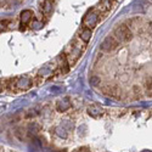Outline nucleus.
<instances>
[{
    "instance_id": "obj_1",
    "label": "nucleus",
    "mask_w": 152,
    "mask_h": 152,
    "mask_svg": "<svg viewBox=\"0 0 152 152\" xmlns=\"http://www.w3.org/2000/svg\"><path fill=\"white\" fill-rule=\"evenodd\" d=\"M132 32L130 29L125 26V24H122V26L117 27L116 31H115V35H113V38L118 42V43H125V42H129L132 39Z\"/></svg>"
},
{
    "instance_id": "obj_2",
    "label": "nucleus",
    "mask_w": 152,
    "mask_h": 152,
    "mask_svg": "<svg viewBox=\"0 0 152 152\" xmlns=\"http://www.w3.org/2000/svg\"><path fill=\"white\" fill-rule=\"evenodd\" d=\"M117 46H118V42L111 35L105 38V40L101 43V50H104V51H112Z\"/></svg>"
},
{
    "instance_id": "obj_3",
    "label": "nucleus",
    "mask_w": 152,
    "mask_h": 152,
    "mask_svg": "<svg viewBox=\"0 0 152 152\" xmlns=\"http://www.w3.org/2000/svg\"><path fill=\"white\" fill-rule=\"evenodd\" d=\"M97 21H99V15L96 14V12L91 11V12H89V14L85 16V18H84V24H85L88 28H93V27L96 26Z\"/></svg>"
},
{
    "instance_id": "obj_4",
    "label": "nucleus",
    "mask_w": 152,
    "mask_h": 152,
    "mask_svg": "<svg viewBox=\"0 0 152 152\" xmlns=\"http://www.w3.org/2000/svg\"><path fill=\"white\" fill-rule=\"evenodd\" d=\"M16 85H17V88L20 90H27L32 86V80L29 78H27V77H23V78H20L17 80Z\"/></svg>"
},
{
    "instance_id": "obj_5",
    "label": "nucleus",
    "mask_w": 152,
    "mask_h": 152,
    "mask_svg": "<svg viewBox=\"0 0 152 152\" xmlns=\"http://www.w3.org/2000/svg\"><path fill=\"white\" fill-rule=\"evenodd\" d=\"M69 107H71V101H69V99H67V97L60 100L56 104V110H57L58 112H65V111H67Z\"/></svg>"
},
{
    "instance_id": "obj_6",
    "label": "nucleus",
    "mask_w": 152,
    "mask_h": 152,
    "mask_svg": "<svg viewBox=\"0 0 152 152\" xmlns=\"http://www.w3.org/2000/svg\"><path fill=\"white\" fill-rule=\"evenodd\" d=\"M86 112H88V115L91 116L93 118H99V117L102 116L104 111H102V108L99 107V106H90V107H88Z\"/></svg>"
},
{
    "instance_id": "obj_7",
    "label": "nucleus",
    "mask_w": 152,
    "mask_h": 152,
    "mask_svg": "<svg viewBox=\"0 0 152 152\" xmlns=\"http://www.w3.org/2000/svg\"><path fill=\"white\" fill-rule=\"evenodd\" d=\"M32 17H33V12L31 10H24L21 14V22L26 24L32 20Z\"/></svg>"
},
{
    "instance_id": "obj_8",
    "label": "nucleus",
    "mask_w": 152,
    "mask_h": 152,
    "mask_svg": "<svg viewBox=\"0 0 152 152\" xmlns=\"http://www.w3.org/2000/svg\"><path fill=\"white\" fill-rule=\"evenodd\" d=\"M55 133H56L57 136H60V137H62V139H66L67 135H68L66 128H65V126H62V125L56 126V128H55Z\"/></svg>"
},
{
    "instance_id": "obj_9",
    "label": "nucleus",
    "mask_w": 152,
    "mask_h": 152,
    "mask_svg": "<svg viewBox=\"0 0 152 152\" xmlns=\"http://www.w3.org/2000/svg\"><path fill=\"white\" fill-rule=\"evenodd\" d=\"M43 11L45 15H50V12L53 11V0H45L43 5Z\"/></svg>"
},
{
    "instance_id": "obj_10",
    "label": "nucleus",
    "mask_w": 152,
    "mask_h": 152,
    "mask_svg": "<svg viewBox=\"0 0 152 152\" xmlns=\"http://www.w3.org/2000/svg\"><path fill=\"white\" fill-rule=\"evenodd\" d=\"M91 35H93V33H91V29L86 28V29H84V31L82 32V34H80V38H82V40H83V42L88 43V42H89V40L91 39Z\"/></svg>"
},
{
    "instance_id": "obj_11",
    "label": "nucleus",
    "mask_w": 152,
    "mask_h": 152,
    "mask_svg": "<svg viewBox=\"0 0 152 152\" xmlns=\"http://www.w3.org/2000/svg\"><path fill=\"white\" fill-rule=\"evenodd\" d=\"M39 129H40V126L38 125V123H29V125H28V133L29 134L39 133Z\"/></svg>"
},
{
    "instance_id": "obj_12",
    "label": "nucleus",
    "mask_w": 152,
    "mask_h": 152,
    "mask_svg": "<svg viewBox=\"0 0 152 152\" xmlns=\"http://www.w3.org/2000/svg\"><path fill=\"white\" fill-rule=\"evenodd\" d=\"M99 9L101 11H108L111 9V1H110V0H102V1L100 3Z\"/></svg>"
},
{
    "instance_id": "obj_13",
    "label": "nucleus",
    "mask_w": 152,
    "mask_h": 152,
    "mask_svg": "<svg viewBox=\"0 0 152 152\" xmlns=\"http://www.w3.org/2000/svg\"><path fill=\"white\" fill-rule=\"evenodd\" d=\"M89 82H90V84H91L93 86H97V85L101 83V79H100V77H97V75H91L90 79H89Z\"/></svg>"
},
{
    "instance_id": "obj_14",
    "label": "nucleus",
    "mask_w": 152,
    "mask_h": 152,
    "mask_svg": "<svg viewBox=\"0 0 152 152\" xmlns=\"http://www.w3.org/2000/svg\"><path fill=\"white\" fill-rule=\"evenodd\" d=\"M38 74H39V77H43V75H51L53 74V71L50 69L49 67H44L43 69L39 71V73H38Z\"/></svg>"
},
{
    "instance_id": "obj_15",
    "label": "nucleus",
    "mask_w": 152,
    "mask_h": 152,
    "mask_svg": "<svg viewBox=\"0 0 152 152\" xmlns=\"http://www.w3.org/2000/svg\"><path fill=\"white\" fill-rule=\"evenodd\" d=\"M38 115H39V110H38V108H33V110L28 111V113L26 115V117H35V116H38Z\"/></svg>"
},
{
    "instance_id": "obj_16",
    "label": "nucleus",
    "mask_w": 152,
    "mask_h": 152,
    "mask_svg": "<svg viewBox=\"0 0 152 152\" xmlns=\"http://www.w3.org/2000/svg\"><path fill=\"white\" fill-rule=\"evenodd\" d=\"M42 26H43V24H42V22L37 21V20H34V21H33V23H32V27H33L34 29H39Z\"/></svg>"
},
{
    "instance_id": "obj_17",
    "label": "nucleus",
    "mask_w": 152,
    "mask_h": 152,
    "mask_svg": "<svg viewBox=\"0 0 152 152\" xmlns=\"http://www.w3.org/2000/svg\"><path fill=\"white\" fill-rule=\"evenodd\" d=\"M5 27H6V23L5 22H0V32H3L5 29Z\"/></svg>"
},
{
    "instance_id": "obj_18",
    "label": "nucleus",
    "mask_w": 152,
    "mask_h": 152,
    "mask_svg": "<svg viewBox=\"0 0 152 152\" xmlns=\"http://www.w3.org/2000/svg\"><path fill=\"white\" fill-rule=\"evenodd\" d=\"M1 88H3V85H1V83H0V91H1Z\"/></svg>"
},
{
    "instance_id": "obj_19",
    "label": "nucleus",
    "mask_w": 152,
    "mask_h": 152,
    "mask_svg": "<svg viewBox=\"0 0 152 152\" xmlns=\"http://www.w3.org/2000/svg\"><path fill=\"white\" fill-rule=\"evenodd\" d=\"M144 152H150V151H144Z\"/></svg>"
}]
</instances>
